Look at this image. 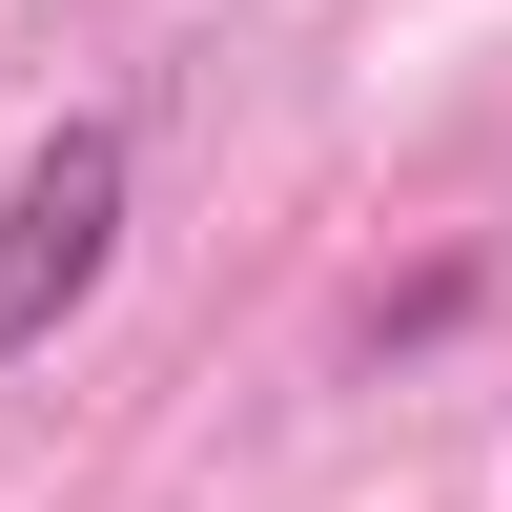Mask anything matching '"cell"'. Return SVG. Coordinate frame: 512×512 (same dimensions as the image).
I'll return each instance as SVG.
<instances>
[{"label": "cell", "mask_w": 512, "mask_h": 512, "mask_svg": "<svg viewBox=\"0 0 512 512\" xmlns=\"http://www.w3.org/2000/svg\"><path fill=\"white\" fill-rule=\"evenodd\" d=\"M123 185H144V144H123L103 103L41 123V144L0 164V369H41L82 308H103V267H123Z\"/></svg>", "instance_id": "cell-1"}]
</instances>
